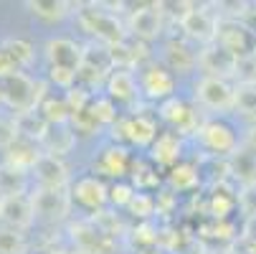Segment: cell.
I'll use <instances>...</instances> for the list:
<instances>
[{
	"mask_svg": "<svg viewBox=\"0 0 256 254\" xmlns=\"http://www.w3.org/2000/svg\"><path fill=\"white\" fill-rule=\"evenodd\" d=\"M3 84V104L10 107L16 112V117L28 115V112H38L41 102L48 97L46 94V84L28 77L26 71H18L16 77L0 82Z\"/></svg>",
	"mask_w": 256,
	"mask_h": 254,
	"instance_id": "1",
	"label": "cell"
},
{
	"mask_svg": "<svg viewBox=\"0 0 256 254\" xmlns=\"http://www.w3.org/2000/svg\"><path fill=\"white\" fill-rule=\"evenodd\" d=\"M196 102L208 112L226 115L236 110V87L226 79L200 77L196 84Z\"/></svg>",
	"mask_w": 256,
	"mask_h": 254,
	"instance_id": "2",
	"label": "cell"
},
{
	"mask_svg": "<svg viewBox=\"0 0 256 254\" xmlns=\"http://www.w3.org/2000/svg\"><path fill=\"white\" fill-rule=\"evenodd\" d=\"M79 23L86 33L96 36L104 46L124 44V26L117 21L114 13L102 11V6H86L84 11H79Z\"/></svg>",
	"mask_w": 256,
	"mask_h": 254,
	"instance_id": "3",
	"label": "cell"
},
{
	"mask_svg": "<svg viewBox=\"0 0 256 254\" xmlns=\"http://www.w3.org/2000/svg\"><path fill=\"white\" fill-rule=\"evenodd\" d=\"M71 193L68 188H36L30 193V203L38 219L46 221H64L71 211Z\"/></svg>",
	"mask_w": 256,
	"mask_h": 254,
	"instance_id": "4",
	"label": "cell"
},
{
	"mask_svg": "<svg viewBox=\"0 0 256 254\" xmlns=\"http://www.w3.org/2000/svg\"><path fill=\"white\" fill-rule=\"evenodd\" d=\"M238 56L226 51L224 46L210 44L198 54V66L203 69V77H216V79H236V71H238Z\"/></svg>",
	"mask_w": 256,
	"mask_h": 254,
	"instance_id": "5",
	"label": "cell"
},
{
	"mask_svg": "<svg viewBox=\"0 0 256 254\" xmlns=\"http://www.w3.org/2000/svg\"><path fill=\"white\" fill-rule=\"evenodd\" d=\"M198 135V142L203 145L206 150L216 153V155H231L236 153V132L231 125L221 122V120H203L200 130L196 132Z\"/></svg>",
	"mask_w": 256,
	"mask_h": 254,
	"instance_id": "6",
	"label": "cell"
},
{
	"mask_svg": "<svg viewBox=\"0 0 256 254\" xmlns=\"http://www.w3.org/2000/svg\"><path fill=\"white\" fill-rule=\"evenodd\" d=\"M218 23H221V21H218L213 13H208L203 6H196L193 3V8L182 16L180 28H182V33H186L188 39H193V41H198L203 46H210V44H216Z\"/></svg>",
	"mask_w": 256,
	"mask_h": 254,
	"instance_id": "7",
	"label": "cell"
},
{
	"mask_svg": "<svg viewBox=\"0 0 256 254\" xmlns=\"http://www.w3.org/2000/svg\"><path fill=\"white\" fill-rule=\"evenodd\" d=\"M162 6L150 3V6H140L130 13L127 18V31L140 41H152L162 33Z\"/></svg>",
	"mask_w": 256,
	"mask_h": 254,
	"instance_id": "8",
	"label": "cell"
},
{
	"mask_svg": "<svg viewBox=\"0 0 256 254\" xmlns=\"http://www.w3.org/2000/svg\"><path fill=\"white\" fill-rule=\"evenodd\" d=\"M160 117L172 125L180 135H190V132H198L200 130V117H198V110L190 107L188 102H182L178 97H170L160 104Z\"/></svg>",
	"mask_w": 256,
	"mask_h": 254,
	"instance_id": "9",
	"label": "cell"
},
{
	"mask_svg": "<svg viewBox=\"0 0 256 254\" xmlns=\"http://www.w3.org/2000/svg\"><path fill=\"white\" fill-rule=\"evenodd\" d=\"M36 219V211L30 203V196H10V198H0V224L16 229V231H26Z\"/></svg>",
	"mask_w": 256,
	"mask_h": 254,
	"instance_id": "10",
	"label": "cell"
},
{
	"mask_svg": "<svg viewBox=\"0 0 256 254\" xmlns=\"http://www.w3.org/2000/svg\"><path fill=\"white\" fill-rule=\"evenodd\" d=\"M33 178L38 183V188H68V180H71L68 165L61 158L48 155V153L38 158V163L33 168Z\"/></svg>",
	"mask_w": 256,
	"mask_h": 254,
	"instance_id": "11",
	"label": "cell"
},
{
	"mask_svg": "<svg viewBox=\"0 0 256 254\" xmlns=\"http://www.w3.org/2000/svg\"><path fill=\"white\" fill-rule=\"evenodd\" d=\"M117 130L124 140H130L137 148H152V142L158 140V125L152 117L148 115H134V117H124L117 122Z\"/></svg>",
	"mask_w": 256,
	"mask_h": 254,
	"instance_id": "12",
	"label": "cell"
},
{
	"mask_svg": "<svg viewBox=\"0 0 256 254\" xmlns=\"http://www.w3.org/2000/svg\"><path fill=\"white\" fill-rule=\"evenodd\" d=\"M71 198L82 203L84 208H102L109 201V188L96 175H84L71 186Z\"/></svg>",
	"mask_w": 256,
	"mask_h": 254,
	"instance_id": "13",
	"label": "cell"
},
{
	"mask_svg": "<svg viewBox=\"0 0 256 254\" xmlns=\"http://www.w3.org/2000/svg\"><path fill=\"white\" fill-rule=\"evenodd\" d=\"M140 89L148 94L150 99H170L175 89V79L168 69L162 66H148L140 77Z\"/></svg>",
	"mask_w": 256,
	"mask_h": 254,
	"instance_id": "14",
	"label": "cell"
},
{
	"mask_svg": "<svg viewBox=\"0 0 256 254\" xmlns=\"http://www.w3.org/2000/svg\"><path fill=\"white\" fill-rule=\"evenodd\" d=\"M46 59L51 66H66V69L79 71L82 59H84V49L71 39H51L46 44Z\"/></svg>",
	"mask_w": 256,
	"mask_h": 254,
	"instance_id": "15",
	"label": "cell"
},
{
	"mask_svg": "<svg viewBox=\"0 0 256 254\" xmlns=\"http://www.w3.org/2000/svg\"><path fill=\"white\" fill-rule=\"evenodd\" d=\"M216 44L241 59V56L248 54V28L244 23H238V21H221L218 23Z\"/></svg>",
	"mask_w": 256,
	"mask_h": 254,
	"instance_id": "16",
	"label": "cell"
},
{
	"mask_svg": "<svg viewBox=\"0 0 256 254\" xmlns=\"http://www.w3.org/2000/svg\"><path fill=\"white\" fill-rule=\"evenodd\" d=\"M44 155V150H38V145L26 140V137H18L10 148L6 150V160L10 168L20 170V173H33L36 163H38V158Z\"/></svg>",
	"mask_w": 256,
	"mask_h": 254,
	"instance_id": "17",
	"label": "cell"
},
{
	"mask_svg": "<svg viewBox=\"0 0 256 254\" xmlns=\"http://www.w3.org/2000/svg\"><path fill=\"white\" fill-rule=\"evenodd\" d=\"M140 94L137 77L130 69H114L106 79V97L112 102H132Z\"/></svg>",
	"mask_w": 256,
	"mask_h": 254,
	"instance_id": "18",
	"label": "cell"
},
{
	"mask_svg": "<svg viewBox=\"0 0 256 254\" xmlns=\"http://www.w3.org/2000/svg\"><path fill=\"white\" fill-rule=\"evenodd\" d=\"M74 145H76V132L68 130V125H48V130H46V135L41 140L44 153L56 155V158L66 155Z\"/></svg>",
	"mask_w": 256,
	"mask_h": 254,
	"instance_id": "19",
	"label": "cell"
},
{
	"mask_svg": "<svg viewBox=\"0 0 256 254\" xmlns=\"http://www.w3.org/2000/svg\"><path fill=\"white\" fill-rule=\"evenodd\" d=\"M180 153H182V145H180V137L175 132L158 135V140L152 142V148H150V158L158 165H165V168H175L178 160H180Z\"/></svg>",
	"mask_w": 256,
	"mask_h": 254,
	"instance_id": "20",
	"label": "cell"
},
{
	"mask_svg": "<svg viewBox=\"0 0 256 254\" xmlns=\"http://www.w3.org/2000/svg\"><path fill=\"white\" fill-rule=\"evenodd\" d=\"M162 59L168 64L170 71H178V74H188L198 66V54L190 51L186 44L180 41H168L165 44V51H162Z\"/></svg>",
	"mask_w": 256,
	"mask_h": 254,
	"instance_id": "21",
	"label": "cell"
},
{
	"mask_svg": "<svg viewBox=\"0 0 256 254\" xmlns=\"http://www.w3.org/2000/svg\"><path fill=\"white\" fill-rule=\"evenodd\" d=\"M26 8L44 23H58L66 16H71L74 3H66V0H28Z\"/></svg>",
	"mask_w": 256,
	"mask_h": 254,
	"instance_id": "22",
	"label": "cell"
},
{
	"mask_svg": "<svg viewBox=\"0 0 256 254\" xmlns=\"http://www.w3.org/2000/svg\"><path fill=\"white\" fill-rule=\"evenodd\" d=\"M38 115L48 122V125H68L71 122V107L66 102V97H46L38 107Z\"/></svg>",
	"mask_w": 256,
	"mask_h": 254,
	"instance_id": "23",
	"label": "cell"
},
{
	"mask_svg": "<svg viewBox=\"0 0 256 254\" xmlns=\"http://www.w3.org/2000/svg\"><path fill=\"white\" fill-rule=\"evenodd\" d=\"M26 178L28 173H20L10 168L8 163H0V198L23 196L26 193Z\"/></svg>",
	"mask_w": 256,
	"mask_h": 254,
	"instance_id": "24",
	"label": "cell"
},
{
	"mask_svg": "<svg viewBox=\"0 0 256 254\" xmlns=\"http://www.w3.org/2000/svg\"><path fill=\"white\" fill-rule=\"evenodd\" d=\"M99 168L106 173V175H114V178H122L130 168V158H127V150L120 148V145H109V148L102 153V160H99Z\"/></svg>",
	"mask_w": 256,
	"mask_h": 254,
	"instance_id": "25",
	"label": "cell"
},
{
	"mask_svg": "<svg viewBox=\"0 0 256 254\" xmlns=\"http://www.w3.org/2000/svg\"><path fill=\"white\" fill-rule=\"evenodd\" d=\"M168 183L175 188V191H193L200 178H198V168L193 163H178L175 168H170L168 173Z\"/></svg>",
	"mask_w": 256,
	"mask_h": 254,
	"instance_id": "26",
	"label": "cell"
},
{
	"mask_svg": "<svg viewBox=\"0 0 256 254\" xmlns=\"http://www.w3.org/2000/svg\"><path fill=\"white\" fill-rule=\"evenodd\" d=\"M26 251H28V241L23 231H16L0 224V254H26Z\"/></svg>",
	"mask_w": 256,
	"mask_h": 254,
	"instance_id": "27",
	"label": "cell"
},
{
	"mask_svg": "<svg viewBox=\"0 0 256 254\" xmlns=\"http://www.w3.org/2000/svg\"><path fill=\"white\" fill-rule=\"evenodd\" d=\"M3 49L16 59V64H18L20 69L30 66V64H33V59H36L33 46H30L28 41H23V39H10V41H6V44H3Z\"/></svg>",
	"mask_w": 256,
	"mask_h": 254,
	"instance_id": "28",
	"label": "cell"
},
{
	"mask_svg": "<svg viewBox=\"0 0 256 254\" xmlns=\"http://www.w3.org/2000/svg\"><path fill=\"white\" fill-rule=\"evenodd\" d=\"M236 110L256 125V87H236Z\"/></svg>",
	"mask_w": 256,
	"mask_h": 254,
	"instance_id": "29",
	"label": "cell"
},
{
	"mask_svg": "<svg viewBox=\"0 0 256 254\" xmlns=\"http://www.w3.org/2000/svg\"><path fill=\"white\" fill-rule=\"evenodd\" d=\"M89 110H92V115L96 117L99 125H112L117 120V107H114V102L109 97H96L89 104Z\"/></svg>",
	"mask_w": 256,
	"mask_h": 254,
	"instance_id": "30",
	"label": "cell"
},
{
	"mask_svg": "<svg viewBox=\"0 0 256 254\" xmlns=\"http://www.w3.org/2000/svg\"><path fill=\"white\" fill-rule=\"evenodd\" d=\"M48 77H51V82L56 87L71 92V89H74V84H76V79H79V71L76 69H66V66H51L48 69Z\"/></svg>",
	"mask_w": 256,
	"mask_h": 254,
	"instance_id": "31",
	"label": "cell"
},
{
	"mask_svg": "<svg viewBox=\"0 0 256 254\" xmlns=\"http://www.w3.org/2000/svg\"><path fill=\"white\" fill-rule=\"evenodd\" d=\"M127 208L137 216V219H148V216L155 213V198L150 193H144V191H137L134 198H132V203Z\"/></svg>",
	"mask_w": 256,
	"mask_h": 254,
	"instance_id": "32",
	"label": "cell"
},
{
	"mask_svg": "<svg viewBox=\"0 0 256 254\" xmlns=\"http://www.w3.org/2000/svg\"><path fill=\"white\" fill-rule=\"evenodd\" d=\"M71 127H74L76 132L92 135V132L99 127V122H96V117L92 115V110L86 107V110H82V112H74V115H71Z\"/></svg>",
	"mask_w": 256,
	"mask_h": 254,
	"instance_id": "33",
	"label": "cell"
},
{
	"mask_svg": "<svg viewBox=\"0 0 256 254\" xmlns=\"http://www.w3.org/2000/svg\"><path fill=\"white\" fill-rule=\"evenodd\" d=\"M134 188L130 186V183H114L112 188H109V201H112L114 206H130L132 203V198H134Z\"/></svg>",
	"mask_w": 256,
	"mask_h": 254,
	"instance_id": "34",
	"label": "cell"
},
{
	"mask_svg": "<svg viewBox=\"0 0 256 254\" xmlns=\"http://www.w3.org/2000/svg\"><path fill=\"white\" fill-rule=\"evenodd\" d=\"M16 140H18V127H16V120L0 117V150H8Z\"/></svg>",
	"mask_w": 256,
	"mask_h": 254,
	"instance_id": "35",
	"label": "cell"
},
{
	"mask_svg": "<svg viewBox=\"0 0 256 254\" xmlns=\"http://www.w3.org/2000/svg\"><path fill=\"white\" fill-rule=\"evenodd\" d=\"M18 71H23V69L16 64V59H13L6 49H0V82H6V79L16 77Z\"/></svg>",
	"mask_w": 256,
	"mask_h": 254,
	"instance_id": "36",
	"label": "cell"
},
{
	"mask_svg": "<svg viewBox=\"0 0 256 254\" xmlns=\"http://www.w3.org/2000/svg\"><path fill=\"white\" fill-rule=\"evenodd\" d=\"M231 206H234V201H231V198H226L224 193H216V196H213V201H210V213H213V216H218V219H224V216L231 211Z\"/></svg>",
	"mask_w": 256,
	"mask_h": 254,
	"instance_id": "37",
	"label": "cell"
},
{
	"mask_svg": "<svg viewBox=\"0 0 256 254\" xmlns=\"http://www.w3.org/2000/svg\"><path fill=\"white\" fill-rule=\"evenodd\" d=\"M246 145H248V153L256 155V125L248 127V132H246Z\"/></svg>",
	"mask_w": 256,
	"mask_h": 254,
	"instance_id": "38",
	"label": "cell"
},
{
	"mask_svg": "<svg viewBox=\"0 0 256 254\" xmlns=\"http://www.w3.org/2000/svg\"><path fill=\"white\" fill-rule=\"evenodd\" d=\"M0 104H3V84H0Z\"/></svg>",
	"mask_w": 256,
	"mask_h": 254,
	"instance_id": "39",
	"label": "cell"
}]
</instances>
